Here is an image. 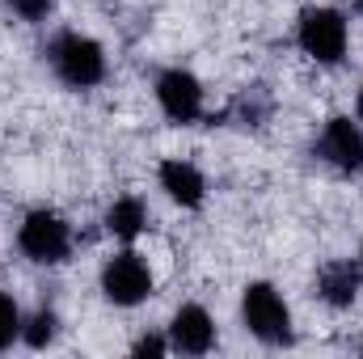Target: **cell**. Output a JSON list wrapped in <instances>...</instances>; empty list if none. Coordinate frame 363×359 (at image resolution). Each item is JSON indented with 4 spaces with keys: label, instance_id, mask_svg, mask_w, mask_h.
Listing matches in <instances>:
<instances>
[{
    "label": "cell",
    "instance_id": "obj_3",
    "mask_svg": "<svg viewBox=\"0 0 363 359\" xmlns=\"http://www.w3.org/2000/svg\"><path fill=\"white\" fill-rule=\"evenodd\" d=\"M241 321L267 347L291 343V309H287V300L274 292L271 283H250L245 287V296H241Z\"/></svg>",
    "mask_w": 363,
    "mask_h": 359
},
{
    "label": "cell",
    "instance_id": "obj_11",
    "mask_svg": "<svg viewBox=\"0 0 363 359\" xmlns=\"http://www.w3.org/2000/svg\"><path fill=\"white\" fill-rule=\"evenodd\" d=\"M144 224H148V207H144V199H135V194L114 199L110 211H106V228H110V237H118V241H135V237L144 233Z\"/></svg>",
    "mask_w": 363,
    "mask_h": 359
},
{
    "label": "cell",
    "instance_id": "obj_12",
    "mask_svg": "<svg viewBox=\"0 0 363 359\" xmlns=\"http://www.w3.org/2000/svg\"><path fill=\"white\" fill-rule=\"evenodd\" d=\"M233 114L245 123V127H262L267 118H271V93L262 89V85H254V89H245L237 97V106H233Z\"/></svg>",
    "mask_w": 363,
    "mask_h": 359
},
{
    "label": "cell",
    "instance_id": "obj_2",
    "mask_svg": "<svg viewBox=\"0 0 363 359\" xmlns=\"http://www.w3.org/2000/svg\"><path fill=\"white\" fill-rule=\"evenodd\" d=\"M296 43H300V51H304L308 60L334 68V64H342L347 43H351L347 17H342L338 9H325V4L304 9V13H300V26H296Z\"/></svg>",
    "mask_w": 363,
    "mask_h": 359
},
{
    "label": "cell",
    "instance_id": "obj_6",
    "mask_svg": "<svg viewBox=\"0 0 363 359\" xmlns=\"http://www.w3.org/2000/svg\"><path fill=\"white\" fill-rule=\"evenodd\" d=\"M313 153H317L325 165L342 170V174H359L363 170V127L351 123V118H330V123L321 127Z\"/></svg>",
    "mask_w": 363,
    "mask_h": 359
},
{
    "label": "cell",
    "instance_id": "obj_8",
    "mask_svg": "<svg viewBox=\"0 0 363 359\" xmlns=\"http://www.w3.org/2000/svg\"><path fill=\"white\" fill-rule=\"evenodd\" d=\"M169 347L182 355H207L216 347V321L203 304H182L169 321Z\"/></svg>",
    "mask_w": 363,
    "mask_h": 359
},
{
    "label": "cell",
    "instance_id": "obj_13",
    "mask_svg": "<svg viewBox=\"0 0 363 359\" xmlns=\"http://www.w3.org/2000/svg\"><path fill=\"white\" fill-rule=\"evenodd\" d=\"M55 330H60V317H55L51 309H38L30 321H21V338H26L30 347H47V343L55 338Z\"/></svg>",
    "mask_w": 363,
    "mask_h": 359
},
{
    "label": "cell",
    "instance_id": "obj_15",
    "mask_svg": "<svg viewBox=\"0 0 363 359\" xmlns=\"http://www.w3.org/2000/svg\"><path fill=\"white\" fill-rule=\"evenodd\" d=\"M17 17H26V21H43L47 13H51V0H4Z\"/></svg>",
    "mask_w": 363,
    "mask_h": 359
},
{
    "label": "cell",
    "instance_id": "obj_9",
    "mask_svg": "<svg viewBox=\"0 0 363 359\" xmlns=\"http://www.w3.org/2000/svg\"><path fill=\"white\" fill-rule=\"evenodd\" d=\"M359 279H363L359 263L334 258V263H325V267L317 270V292H321V300L330 309H351L355 296H359Z\"/></svg>",
    "mask_w": 363,
    "mask_h": 359
},
{
    "label": "cell",
    "instance_id": "obj_1",
    "mask_svg": "<svg viewBox=\"0 0 363 359\" xmlns=\"http://www.w3.org/2000/svg\"><path fill=\"white\" fill-rule=\"evenodd\" d=\"M47 64L68 89H93V85L106 81V51H101L97 38L81 34V30L55 34L51 47H47Z\"/></svg>",
    "mask_w": 363,
    "mask_h": 359
},
{
    "label": "cell",
    "instance_id": "obj_4",
    "mask_svg": "<svg viewBox=\"0 0 363 359\" xmlns=\"http://www.w3.org/2000/svg\"><path fill=\"white\" fill-rule=\"evenodd\" d=\"M17 245L30 263L38 267H60L72 254V228L55 211H30L17 228Z\"/></svg>",
    "mask_w": 363,
    "mask_h": 359
},
{
    "label": "cell",
    "instance_id": "obj_7",
    "mask_svg": "<svg viewBox=\"0 0 363 359\" xmlns=\"http://www.w3.org/2000/svg\"><path fill=\"white\" fill-rule=\"evenodd\" d=\"M157 101H161V110H165L174 123H194V118H203V85H199V77L186 72V68H169V72L157 77Z\"/></svg>",
    "mask_w": 363,
    "mask_h": 359
},
{
    "label": "cell",
    "instance_id": "obj_14",
    "mask_svg": "<svg viewBox=\"0 0 363 359\" xmlns=\"http://www.w3.org/2000/svg\"><path fill=\"white\" fill-rule=\"evenodd\" d=\"M13 338H21V309L13 304V296L0 292V351L13 347Z\"/></svg>",
    "mask_w": 363,
    "mask_h": 359
},
{
    "label": "cell",
    "instance_id": "obj_10",
    "mask_svg": "<svg viewBox=\"0 0 363 359\" xmlns=\"http://www.w3.org/2000/svg\"><path fill=\"white\" fill-rule=\"evenodd\" d=\"M157 178H161V190L178 203V207H199L203 199H207V178L199 174V165H190V161H165L161 170H157Z\"/></svg>",
    "mask_w": 363,
    "mask_h": 359
},
{
    "label": "cell",
    "instance_id": "obj_17",
    "mask_svg": "<svg viewBox=\"0 0 363 359\" xmlns=\"http://www.w3.org/2000/svg\"><path fill=\"white\" fill-rule=\"evenodd\" d=\"M355 114H359V123H363V89H359V101H355Z\"/></svg>",
    "mask_w": 363,
    "mask_h": 359
},
{
    "label": "cell",
    "instance_id": "obj_16",
    "mask_svg": "<svg viewBox=\"0 0 363 359\" xmlns=\"http://www.w3.org/2000/svg\"><path fill=\"white\" fill-rule=\"evenodd\" d=\"M165 351H169L165 338H140L135 343V355H165Z\"/></svg>",
    "mask_w": 363,
    "mask_h": 359
},
{
    "label": "cell",
    "instance_id": "obj_5",
    "mask_svg": "<svg viewBox=\"0 0 363 359\" xmlns=\"http://www.w3.org/2000/svg\"><path fill=\"white\" fill-rule=\"evenodd\" d=\"M101 292H106V300L118 304V309L144 304V300L152 296V270H148V263H144L135 250H123V254H114V258L106 263V270H101Z\"/></svg>",
    "mask_w": 363,
    "mask_h": 359
},
{
    "label": "cell",
    "instance_id": "obj_18",
    "mask_svg": "<svg viewBox=\"0 0 363 359\" xmlns=\"http://www.w3.org/2000/svg\"><path fill=\"white\" fill-rule=\"evenodd\" d=\"M359 270H363V250H359Z\"/></svg>",
    "mask_w": 363,
    "mask_h": 359
}]
</instances>
